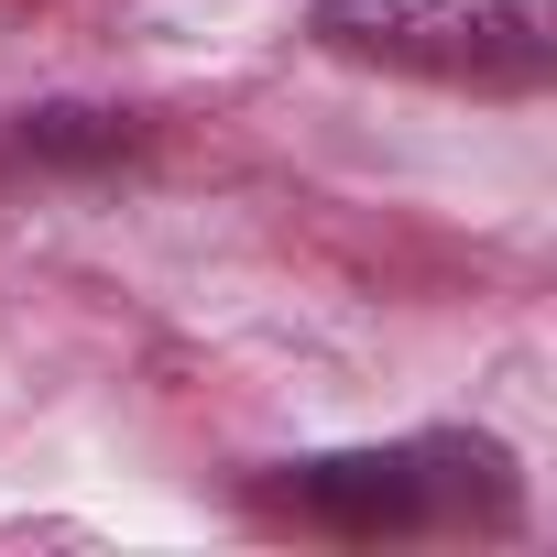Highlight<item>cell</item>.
Listing matches in <instances>:
<instances>
[{
  "mask_svg": "<svg viewBox=\"0 0 557 557\" xmlns=\"http://www.w3.org/2000/svg\"><path fill=\"white\" fill-rule=\"evenodd\" d=\"M307 34L350 66L437 77V88H492L524 99L557 77V23L546 0H318Z\"/></svg>",
  "mask_w": 557,
  "mask_h": 557,
  "instance_id": "obj_1",
  "label": "cell"
},
{
  "mask_svg": "<svg viewBox=\"0 0 557 557\" xmlns=\"http://www.w3.org/2000/svg\"><path fill=\"white\" fill-rule=\"evenodd\" d=\"M273 513L329 535H416V524H513V459L492 437H405V448H339L262 492Z\"/></svg>",
  "mask_w": 557,
  "mask_h": 557,
  "instance_id": "obj_2",
  "label": "cell"
},
{
  "mask_svg": "<svg viewBox=\"0 0 557 557\" xmlns=\"http://www.w3.org/2000/svg\"><path fill=\"white\" fill-rule=\"evenodd\" d=\"M132 143H143L132 110H23V153L34 164H110Z\"/></svg>",
  "mask_w": 557,
  "mask_h": 557,
  "instance_id": "obj_3",
  "label": "cell"
}]
</instances>
